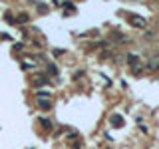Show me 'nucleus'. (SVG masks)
Segmentation results:
<instances>
[{
	"label": "nucleus",
	"mask_w": 159,
	"mask_h": 149,
	"mask_svg": "<svg viewBox=\"0 0 159 149\" xmlns=\"http://www.w3.org/2000/svg\"><path fill=\"white\" fill-rule=\"evenodd\" d=\"M129 22H131L133 26H137V28H143V26L147 24V20L141 18V16H135V14H131V16H129Z\"/></svg>",
	"instance_id": "obj_1"
},
{
	"label": "nucleus",
	"mask_w": 159,
	"mask_h": 149,
	"mask_svg": "<svg viewBox=\"0 0 159 149\" xmlns=\"http://www.w3.org/2000/svg\"><path fill=\"white\" fill-rule=\"evenodd\" d=\"M111 121H113V125H117V127H119V125L123 123V119L119 117V115H113V117H111Z\"/></svg>",
	"instance_id": "obj_2"
},
{
	"label": "nucleus",
	"mask_w": 159,
	"mask_h": 149,
	"mask_svg": "<svg viewBox=\"0 0 159 149\" xmlns=\"http://www.w3.org/2000/svg\"><path fill=\"white\" fill-rule=\"evenodd\" d=\"M40 107H50V102H46V99H40Z\"/></svg>",
	"instance_id": "obj_3"
},
{
	"label": "nucleus",
	"mask_w": 159,
	"mask_h": 149,
	"mask_svg": "<svg viewBox=\"0 0 159 149\" xmlns=\"http://www.w3.org/2000/svg\"><path fill=\"white\" fill-rule=\"evenodd\" d=\"M40 121H42V125H44V127H48V129H50V127H52V123H50V121H48V119H40Z\"/></svg>",
	"instance_id": "obj_4"
}]
</instances>
